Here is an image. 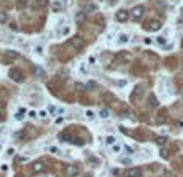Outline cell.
Returning <instances> with one entry per match:
<instances>
[{
	"mask_svg": "<svg viewBox=\"0 0 183 177\" xmlns=\"http://www.w3.org/2000/svg\"><path fill=\"white\" fill-rule=\"evenodd\" d=\"M8 75H10V78H11L13 81H16V83H21V81H24V75L21 73V70H18V69H10Z\"/></svg>",
	"mask_w": 183,
	"mask_h": 177,
	"instance_id": "obj_1",
	"label": "cell"
},
{
	"mask_svg": "<svg viewBox=\"0 0 183 177\" xmlns=\"http://www.w3.org/2000/svg\"><path fill=\"white\" fill-rule=\"evenodd\" d=\"M129 14H131L132 19L137 21V19H140V18L143 16V7H140V5H138V7H134L131 11H129Z\"/></svg>",
	"mask_w": 183,
	"mask_h": 177,
	"instance_id": "obj_2",
	"label": "cell"
},
{
	"mask_svg": "<svg viewBox=\"0 0 183 177\" xmlns=\"http://www.w3.org/2000/svg\"><path fill=\"white\" fill-rule=\"evenodd\" d=\"M64 172H66L67 177H75V176H78L80 169H78V166H73V164H70V166H66Z\"/></svg>",
	"mask_w": 183,
	"mask_h": 177,
	"instance_id": "obj_3",
	"label": "cell"
},
{
	"mask_svg": "<svg viewBox=\"0 0 183 177\" xmlns=\"http://www.w3.org/2000/svg\"><path fill=\"white\" fill-rule=\"evenodd\" d=\"M131 18V14H129V11H126V10H118L116 11V19L120 22H126Z\"/></svg>",
	"mask_w": 183,
	"mask_h": 177,
	"instance_id": "obj_4",
	"label": "cell"
},
{
	"mask_svg": "<svg viewBox=\"0 0 183 177\" xmlns=\"http://www.w3.org/2000/svg\"><path fill=\"white\" fill-rule=\"evenodd\" d=\"M70 45H72L73 48H76V50H81L84 46V40L80 38V37H73L72 40H70Z\"/></svg>",
	"mask_w": 183,
	"mask_h": 177,
	"instance_id": "obj_5",
	"label": "cell"
},
{
	"mask_svg": "<svg viewBox=\"0 0 183 177\" xmlns=\"http://www.w3.org/2000/svg\"><path fill=\"white\" fill-rule=\"evenodd\" d=\"M126 177H140L142 176V171L138 169V168H131V169H128L124 172Z\"/></svg>",
	"mask_w": 183,
	"mask_h": 177,
	"instance_id": "obj_6",
	"label": "cell"
},
{
	"mask_svg": "<svg viewBox=\"0 0 183 177\" xmlns=\"http://www.w3.org/2000/svg\"><path fill=\"white\" fill-rule=\"evenodd\" d=\"M32 171H34L35 174H40L45 171V164L42 163V161H37V163H34V166H32Z\"/></svg>",
	"mask_w": 183,
	"mask_h": 177,
	"instance_id": "obj_7",
	"label": "cell"
},
{
	"mask_svg": "<svg viewBox=\"0 0 183 177\" xmlns=\"http://www.w3.org/2000/svg\"><path fill=\"white\" fill-rule=\"evenodd\" d=\"M148 31H151V32H158L159 29H161V22L159 21H151V22H148Z\"/></svg>",
	"mask_w": 183,
	"mask_h": 177,
	"instance_id": "obj_8",
	"label": "cell"
},
{
	"mask_svg": "<svg viewBox=\"0 0 183 177\" xmlns=\"http://www.w3.org/2000/svg\"><path fill=\"white\" fill-rule=\"evenodd\" d=\"M148 102H150V105H151V107H158V105H159V102H158V99H156L155 94H150Z\"/></svg>",
	"mask_w": 183,
	"mask_h": 177,
	"instance_id": "obj_9",
	"label": "cell"
},
{
	"mask_svg": "<svg viewBox=\"0 0 183 177\" xmlns=\"http://www.w3.org/2000/svg\"><path fill=\"white\" fill-rule=\"evenodd\" d=\"M75 19H76V22H78V24H81V22L86 19V14H84L83 11H78V13H76V16H75Z\"/></svg>",
	"mask_w": 183,
	"mask_h": 177,
	"instance_id": "obj_10",
	"label": "cell"
},
{
	"mask_svg": "<svg viewBox=\"0 0 183 177\" xmlns=\"http://www.w3.org/2000/svg\"><path fill=\"white\" fill-rule=\"evenodd\" d=\"M24 113H26V109H19V110H18V113L14 115V118L19 121V120H22V118H24Z\"/></svg>",
	"mask_w": 183,
	"mask_h": 177,
	"instance_id": "obj_11",
	"label": "cell"
},
{
	"mask_svg": "<svg viewBox=\"0 0 183 177\" xmlns=\"http://www.w3.org/2000/svg\"><path fill=\"white\" fill-rule=\"evenodd\" d=\"M18 56H19V53H18V51H13V50L7 51V58H10V59H16Z\"/></svg>",
	"mask_w": 183,
	"mask_h": 177,
	"instance_id": "obj_12",
	"label": "cell"
},
{
	"mask_svg": "<svg viewBox=\"0 0 183 177\" xmlns=\"http://www.w3.org/2000/svg\"><path fill=\"white\" fill-rule=\"evenodd\" d=\"M129 42V37L126 34H123V35H120V40H118V43L120 45H123V43H128Z\"/></svg>",
	"mask_w": 183,
	"mask_h": 177,
	"instance_id": "obj_13",
	"label": "cell"
},
{
	"mask_svg": "<svg viewBox=\"0 0 183 177\" xmlns=\"http://www.w3.org/2000/svg\"><path fill=\"white\" fill-rule=\"evenodd\" d=\"M128 58H129L128 53H118V54H116V59H118V61H123V59H128Z\"/></svg>",
	"mask_w": 183,
	"mask_h": 177,
	"instance_id": "obj_14",
	"label": "cell"
},
{
	"mask_svg": "<svg viewBox=\"0 0 183 177\" xmlns=\"http://www.w3.org/2000/svg\"><path fill=\"white\" fill-rule=\"evenodd\" d=\"M99 115H100V118H108V115H110V113H108L107 109H102V110L99 112Z\"/></svg>",
	"mask_w": 183,
	"mask_h": 177,
	"instance_id": "obj_15",
	"label": "cell"
},
{
	"mask_svg": "<svg viewBox=\"0 0 183 177\" xmlns=\"http://www.w3.org/2000/svg\"><path fill=\"white\" fill-rule=\"evenodd\" d=\"M166 142H167V137H158V139H156V144H158V145H164Z\"/></svg>",
	"mask_w": 183,
	"mask_h": 177,
	"instance_id": "obj_16",
	"label": "cell"
},
{
	"mask_svg": "<svg viewBox=\"0 0 183 177\" xmlns=\"http://www.w3.org/2000/svg\"><path fill=\"white\" fill-rule=\"evenodd\" d=\"M115 140H116V139H115L113 136H108L105 142H107V145H115Z\"/></svg>",
	"mask_w": 183,
	"mask_h": 177,
	"instance_id": "obj_17",
	"label": "cell"
},
{
	"mask_svg": "<svg viewBox=\"0 0 183 177\" xmlns=\"http://www.w3.org/2000/svg\"><path fill=\"white\" fill-rule=\"evenodd\" d=\"M3 22H7V13L0 11V24H3Z\"/></svg>",
	"mask_w": 183,
	"mask_h": 177,
	"instance_id": "obj_18",
	"label": "cell"
},
{
	"mask_svg": "<svg viewBox=\"0 0 183 177\" xmlns=\"http://www.w3.org/2000/svg\"><path fill=\"white\" fill-rule=\"evenodd\" d=\"M75 88H76V91H84L86 90V86H84L83 83H75Z\"/></svg>",
	"mask_w": 183,
	"mask_h": 177,
	"instance_id": "obj_19",
	"label": "cell"
},
{
	"mask_svg": "<svg viewBox=\"0 0 183 177\" xmlns=\"http://www.w3.org/2000/svg\"><path fill=\"white\" fill-rule=\"evenodd\" d=\"M84 10H86V11H94V10H96V5H94V3H88Z\"/></svg>",
	"mask_w": 183,
	"mask_h": 177,
	"instance_id": "obj_20",
	"label": "cell"
},
{
	"mask_svg": "<svg viewBox=\"0 0 183 177\" xmlns=\"http://www.w3.org/2000/svg\"><path fill=\"white\" fill-rule=\"evenodd\" d=\"M86 117H88V120H94V117H96V115H94L93 110H88L86 112Z\"/></svg>",
	"mask_w": 183,
	"mask_h": 177,
	"instance_id": "obj_21",
	"label": "cell"
},
{
	"mask_svg": "<svg viewBox=\"0 0 183 177\" xmlns=\"http://www.w3.org/2000/svg\"><path fill=\"white\" fill-rule=\"evenodd\" d=\"M45 5H48V0H38L37 2V7H45Z\"/></svg>",
	"mask_w": 183,
	"mask_h": 177,
	"instance_id": "obj_22",
	"label": "cell"
},
{
	"mask_svg": "<svg viewBox=\"0 0 183 177\" xmlns=\"http://www.w3.org/2000/svg\"><path fill=\"white\" fill-rule=\"evenodd\" d=\"M34 73H38V75H43V70L40 67H34Z\"/></svg>",
	"mask_w": 183,
	"mask_h": 177,
	"instance_id": "obj_23",
	"label": "cell"
},
{
	"mask_svg": "<svg viewBox=\"0 0 183 177\" xmlns=\"http://www.w3.org/2000/svg\"><path fill=\"white\" fill-rule=\"evenodd\" d=\"M158 43H159V45H166V38H164V37H158Z\"/></svg>",
	"mask_w": 183,
	"mask_h": 177,
	"instance_id": "obj_24",
	"label": "cell"
},
{
	"mask_svg": "<svg viewBox=\"0 0 183 177\" xmlns=\"http://www.w3.org/2000/svg\"><path fill=\"white\" fill-rule=\"evenodd\" d=\"M121 163L123 164H131V160H129V158H121Z\"/></svg>",
	"mask_w": 183,
	"mask_h": 177,
	"instance_id": "obj_25",
	"label": "cell"
},
{
	"mask_svg": "<svg viewBox=\"0 0 183 177\" xmlns=\"http://www.w3.org/2000/svg\"><path fill=\"white\" fill-rule=\"evenodd\" d=\"M35 50H37V53H38V54H43V48H42V46H37Z\"/></svg>",
	"mask_w": 183,
	"mask_h": 177,
	"instance_id": "obj_26",
	"label": "cell"
},
{
	"mask_svg": "<svg viewBox=\"0 0 183 177\" xmlns=\"http://www.w3.org/2000/svg\"><path fill=\"white\" fill-rule=\"evenodd\" d=\"M24 161H27V158H22V156L21 158H18V163H24Z\"/></svg>",
	"mask_w": 183,
	"mask_h": 177,
	"instance_id": "obj_27",
	"label": "cell"
},
{
	"mask_svg": "<svg viewBox=\"0 0 183 177\" xmlns=\"http://www.w3.org/2000/svg\"><path fill=\"white\" fill-rule=\"evenodd\" d=\"M124 150H126V152H129V153H132V149H131V147H128V145H124Z\"/></svg>",
	"mask_w": 183,
	"mask_h": 177,
	"instance_id": "obj_28",
	"label": "cell"
},
{
	"mask_svg": "<svg viewBox=\"0 0 183 177\" xmlns=\"http://www.w3.org/2000/svg\"><path fill=\"white\" fill-rule=\"evenodd\" d=\"M113 152H120V145H113Z\"/></svg>",
	"mask_w": 183,
	"mask_h": 177,
	"instance_id": "obj_29",
	"label": "cell"
},
{
	"mask_svg": "<svg viewBox=\"0 0 183 177\" xmlns=\"http://www.w3.org/2000/svg\"><path fill=\"white\" fill-rule=\"evenodd\" d=\"M40 117H42V118H45V117H46V112H45V110H43V112H40Z\"/></svg>",
	"mask_w": 183,
	"mask_h": 177,
	"instance_id": "obj_30",
	"label": "cell"
},
{
	"mask_svg": "<svg viewBox=\"0 0 183 177\" xmlns=\"http://www.w3.org/2000/svg\"><path fill=\"white\" fill-rule=\"evenodd\" d=\"M61 8V3H54V10H59Z\"/></svg>",
	"mask_w": 183,
	"mask_h": 177,
	"instance_id": "obj_31",
	"label": "cell"
},
{
	"mask_svg": "<svg viewBox=\"0 0 183 177\" xmlns=\"http://www.w3.org/2000/svg\"><path fill=\"white\" fill-rule=\"evenodd\" d=\"M35 115H37L35 112H30V113H29V117H30V118H35Z\"/></svg>",
	"mask_w": 183,
	"mask_h": 177,
	"instance_id": "obj_32",
	"label": "cell"
},
{
	"mask_svg": "<svg viewBox=\"0 0 183 177\" xmlns=\"http://www.w3.org/2000/svg\"><path fill=\"white\" fill-rule=\"evenodd\" d=\"M19 2H22V3H26V0H19Z\"/></svg>",
	"mask_w": 183,
	"mask_h": 177,
	"instance_id": "obj_33",
	"label": "cell"
},
{
	"mask_svg": "<svg viewBox=\"0 0 183 177\" xmlns=\"http://www.w3.org/2000/svg\"><path fill=\"white\" fill-rule=\"evenodd\" d=\"M14 177H21V176H14Z\"/></svg>",
	"mask_w": 183,
	"mask_h": 177,
	"instance_id": "obj_34",
	"label": "cell"
},
{
	"mask_svg": "<svg viewBox=\"0 0 183 177\" xmlns=\"http://www.w3.org/2000/svg\"><path fill=\"white\" fill-rule=\"evenodd\" d=\"M99 2H100V0H99Z\"/></svg>",
	"mask_w": 183,
	"mask_h": 177,
	"instance_id": "obj_35",
	"label": "cell"
}]
</instances>
